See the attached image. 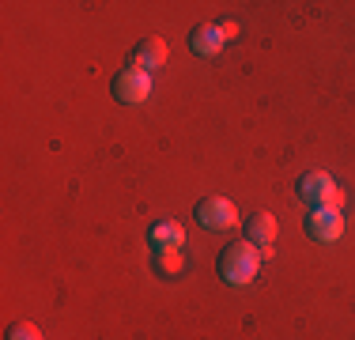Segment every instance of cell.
Instances as JSON below:
<instances>
[{"label": "cell", "mask_w": 355, "mask_h": 340, "mask_svg": "<svg viewBox=\"0 0 355 340\" xmlns=\"http://www.w3.org/2000/svg\"><path fill=\"white\" fill-rule=\"evenodd\" d=\"M257 269H261V246H253L250 238L223 246V253H219V276H223V284H231V287L253 284Z\"/></svg>", "instance_id": "cell-1"}, {"label": "cell", "mask_w": 355, "mask_h": 340, "mask_svg": "<svg viewBox=\"0 0 355 340\" xmlns=\"http://www.w3.org/2000/svg\"><path fill=\"white\" fill-rule=\"evenodd\" d=\"M299 197L306 201L310 208H333V212L344 208V189L333 182V174H325V170H310V174L299 178Z\"/></svg>", "instance_id": "cell-2"}, {"label": "cell", "mask_w": 355, "mask_h": 340, "mask_svg": "<svg viewBox=\"0 0 355 340\" xmlns=\"http://www.w3.org/2000/svg\"><path fill=\"white\" fill-rule=\"evenodd\" d=\"M234 219H239V208L227 197H205L197 204V223L205 231H231Z\"/></svg>", "instance_id": "cell-3"}, {"label": "cell", "mask_w": 355, "mask_h": 340, "mask_svg": "<svg viewBox=\"0 0 355 340\" xmlns=\"http://www.w3.org/2000/svg\"><path fill=\"white\" fill-rule=\"evenodd\" d=\"M114 99L125 102V106H140V102L151 99V76L137 72V68H125V72L114 76Z\"/></svg>", "instance_id": "cell-4"}, {"label": "cell", "mask_w": 355, "mask_h": 340, "mask_svg": "<svg viewBox=\"0 0 355 340\" xmlns=\"http://www.w3.org/2000/svg\"><path fill=\"white\" fill-rule=\"evenodd\" d=\"M306 235L314 238V242H336V238L344 235V216L333 208H310Z\"/></svg>", "instance_id": "cell-5"}, {"label": "cell", "mask_w": 355, "mask_h": 340, "mask_svg": "<svg viewBox=\"0 0 355 340\" xmlns=\"http://www.w3.org/2000/svg\"><path fill=\"white\" fill-rule=\"evenodd\" d=\"M166 65V42L163 38H144L137 49H132V68L137 72H155V68Z\"/></svg>", "instance_id": "cell-6"}, {"label": "cell", "mask_w": 355, "mask_h": 340, "mask_svg": "<svg viewBox=\"0 0 355 340\" xmlns=\"http://www.w3.org/2000/svg\"><path fill=\"white\" fill-rule=\"evenodd\" d=\"M148 246L155 253H163V250H182L185 246V227L178 223V219H163V223H155L148 231Z\"/></svg>", "instance_id": "cell-7"}, {"label": "cell", "mask_w": 355, "mask_h": 340, "mask_svg": "<svg viewBox=\"0 0 355 340\" xmlns=\"http://www.w3.org/2000/svg\"><path fill=\"white\" fill-rule=\"evenodd\" d=\"M189 49L197 57H216L219 49H223V34H219V27H212V23H200V27H193V34H189Z\"/></svg>", "instance_id": "cell-8"}, {"label": "cell", "mask_w": 355, "mask_h": 340, "mask_svg": "<svg viewBox=\"0 0 355 340\" xmlns=\"http://www.w3.org/2000/svg\"><path fill=\"white\" fill-rule=\"evenodd\" d=\"M246 231H250V242L265 250V246H272V238H276V219L268 216V212H257V216L250 219Z\"/></svg>", "instance_id": "cell-9"}, {"label": "cell", "mask_w": 355, "mask_h": 340, "mask_svg": "<svg viewBox=\"0 0 355 340\" xmlns=\"http://www.w3.org/2000/svg\"><path fill=\"white\" fill-rule=\"evenodd\" d=\"M155 269L163 272V276H182V272H185V253H182V250H163V253H155Z\"/></svg>", "instance_id": "cell-10"}, {"label": "cell", "mask_w": 355, "mask_h": 340, "mask_svg": "<svg viewBox=\"0 0 355 340\" xmlns=\"http://www.w3.org/2000/svg\"><path fill=\"white\" fill-rule=\"evenodd\" d=\"M8 340H42V329L35 321H15V325L8 329Z\"/></svg>", "instance_id": "cell-11"}, {"label": "cell", "mask_w": 355, "mask_h": 340, "mask_svg": "<svg viewBox=\"0 0 355 340\" xmlns=\"http://www.w3.org/2000/svg\"><path fill=\"white\" fill-rule=\"evenodd\" d=\"M219 34H223V42H231V38H239V23H234V19H227V23H219Z\"/></svg>", "instance_id": "cell-12"}]
</instances>
